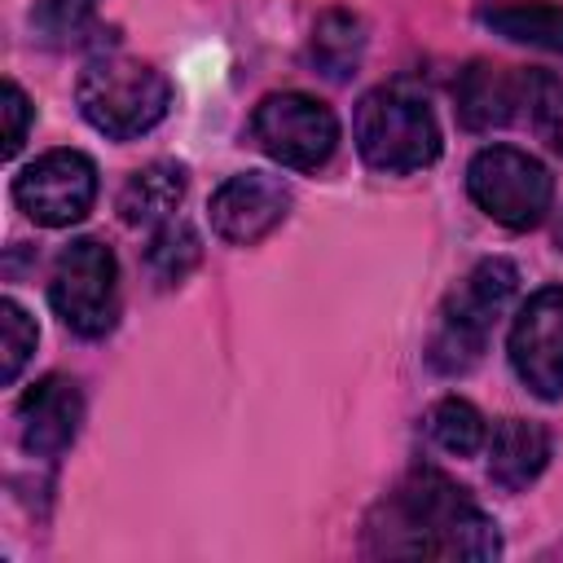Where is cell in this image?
Listing matches in <instances>:
<instances>
[{
    "label": "cell",
    "mask_w": 563,
    "mask_h": 563,
    "mask_svg": "<svg viewBox=\"0 0 563 563\" xmlns=\"http://www.w3.org/2000/svg\"><path fill=\"white\" fill-rule=\"evenodd\" d=\"M427 431H431V440H435L444 453H453V457H471V453H479L484 440H488L484 413H479L471 400H462V396H444V400L427 413Z\"/></svg>",
    "instance_id": "18"
},
{
    "label": "cell",
    "mask_w": 563,
    "mask_h": 563,
    "mask_svg": "<svg viewBox=\"0 0 563 563\" xmlns=\"http://www.w3.org/2000/svg\"><path fill=\"white\" fill-rule=\"evenodd\" d=\"M554 242L563 246V216H559V224H554Z\"/></svg>",
    "instance_id": "23"
},
{
    "label": "cell",
    "mask_w": 563,
    "mask_h": 563,
    "mask_svg": "<svg viewBox=\"0 0 563 563\" xmlns=\"http://www.w3.org/2000/svg\"><path fill=\"white\" fill-rule=\"evenodd\" d=\"M211 229L233 242V246H255L260 238H268L286 211H290V189L286 180L268 176V172H238L229 176L216 194H211Z\"/></svg>",
    "instance_id": "10"
},
{
    "label": "cell",
    "mask_w": 563,
    "mask_h": 563,
    "mask_svg": "<svg viewBox=\"0 0 563 563\" xmlns=\"http://www.w3.org/2000/svg\"><path fill=\"white\" fill-rule=\"evenodd\" d=\"M185 198V167L172 158L136 167L119 189V216L128 224H163L176 216Z\"/></svg>",
    "instance_id": "14"
},
{
    "label": "cell",
    "mask_w": 563,
    "mask_h": 563,
    "mask_svg": "<svg viewBox=\"0 0 563 563\" xmlns=\"http://www.w3.org/2000/svg\"><path fill=\"white\" fill-rule=\"evenodd\" d=\"M515 264L510 260H479L444 299L440 308V321H435V334L427 343V361L431 369L440 374H466L484 347H488V334L501 317V308L510 303L515 295Z\"/></svg>",
    "instance_id": "4"
},
{
    "label": "cell",
    "mask_w": 563,
    "mask_h": 563,
    "mask_svg": "<svg viewBox=\"0 0 563 563\" xmlns=\"http://www.w3.org/2000/svg\"><path fill=\"white\" fill-rule=\"evenodd\" d=\"M48 303L62 317L66 330L84 339H101L114 330L119 317V264L114 251L97 238H75L62 246L53 277H48Z\"/></svg>",
    "instance_id": "5"
},
{
    "label": "cell",
    "mask_w": 563,
    "mask_h": 563,
    "mask_svg": "<svg viewBox=\"0 0 563 563\" xmlns=\"http://www.w3.org/2000/svg\"><path fill=\"white\" fill-rule=\"evenodd\" d=\"M466 194L488 220L506 229H532L554 202V176L541 158L515 145H488L466 167Z\"/></svg>",
    "instance_id": "6"
},
{
    "label": "cell",
    "mask_w": 563,
    "mask_h": 563,
    "mask_svg": "<svg viewBox=\"0 0 563 563\" xmlns=\"http://www.w3.org/2000/svg\"><path fill=\"white\" fill-rule=\"evenodd\" d=\"M453 97H457V119L471 132L506 128L523 110V70L497 66V62H471L462 70Z\"/></svg>",
    "instance_id": "12"
},
{
    "label": "cell",
    "mask_w": 563,
    "mask_h": 563,
    "mask_svg": "<svg viewBox=\"0 0 563 563\" xmlns=\"http://www.w3.org/2000/svg\"><path fill=\"white\" fill-rule=\"evenodd\" d=\"M84 422V396L79 383L66 374H48L18 400V435L22 449L35 457H62Z\"/></svg>",
    "instance_id": "11"
},
{
    "label": "cell",
    "mask_w": 563,
    "mask_h": 563,
    "mask_svg": "<svg viewBox=\"0 0 563 563\" xmlns=\"http://www.w3.org/2000/svg\"><path fill=\"white\" fill-rule=\"evenodd\" d=\"M352 136H356L361 158L387 176L422 172L440 158V123L431 106L400 84H383L361 97Z\"/></svg>",
    "instance_id": "3"
},
{
    "label": "cell",
    "mask_w": 563,
    "mask_h": 563,
    "mask_svg": "<svg viewBox=\"0 0 563 563\" xmlns=\"http://www.w3.org/2000/svg\"><path fill=\"white\" fill-rule=\"evenodd\" d=\"M79 114L110 141H132L163 123L172 106V84L163 70L136 57H92L75 79Z\"/></svg>",
    "instance_id": "2"
},
{
    "label": "cell",
    "mask_w": 563,
    "mask_h": 563,
    "mask_svg": "<svg viewBox=\"0 0 563 563\" xmlns=\"http://www.w3.org/2000/svg\"><path fill=\"white\" fill-rule=\"evenodd\" d=\"M35 339H40V330H35V321H31V312L18 303V299H0V383H18V374H22V365L31 361V352H35Z\"/></svg>",
    "instance_id": "20"
},
{
    "label": "cell",
    "mask_w": 563,
    "mask_h": 563,
    "mask_svg": "<svg viewBox=\"0 0 563 563\" xmlns=\"http://www.w3.org/2000/svg\"><path fill=\"white\" fill-rule=\"evenodd\" d=\"M479 22L510 40V44H528L541 53H563V9L545 4V0H510V4H493L479 9Z\"/></svg>",
    "instance_id": "15"
},
{
    "label": "cell",
    "mask_w": 563,
    "mask_h": 563,
    "mask_svg": "<svg viewBox=\"0 0 563 563\" xmlns=\"http://www.w3.org/2000/svg\"><path fill=\"white\" fill-rule=\"evenodd\" d=\"M369 550L405 559H497L501 537L462 484L440 471H413L374 510Z\"/></svg>",
    "instance_id": "1"
},
{
    "label": "cell",
    "mask_w": 563,
    "mask_h": 563,
    "mask_svg": "<svg viewBox=\"0 0 563 563\" xmlns=\"http://www.w3.org/2000/svg\"><path fill=\"white\" fill-rule=\"evenodd\" d=\"M506 352L528 391L541 400L563 396V286H541L528 295V303L515 312Z\"/></svg>",
    "instance_id": "9"
},
{
    "label": "cell",
    "mask_w": 563,
    "mask_h": 563,
    "mask_svg": "<svg viewBox=\"0 0 563 563\" xmlns=\"http://www.w3.org/2000/svg\"><path fill=\"white\" fill-rule=\"evenodd\" d=\"M97 0H44V22L53 31H75L88 13H92Z\"/></svg>",
    "instance_id": "22"
},
{
    "label": "cell",
    "mask_w": 563,
    "mask_h": 563,
    "mask_svg": "<svg viewBox=\"0 0 563 563\" xmlns=\"http://www.w3.org/2000/svg\"><path fill=\"white\" fill-rule=\"evenodd\" d=\"M202 260V242L185 220H163L145 246V268L158 286H176Z\"/></svg>",
    "instance_id": "17"
},
{
    "label": "cell",
    "mask_w": 563,
    "mask_h": 563,
    "mask_svg": "<svg viewBox=\"0 0 563 563\" xmlns=\"http://www.w3.org/2000/svg\"><path fill=\"white\" fill-rule=\"evenodd\" d=\"M523 114L532 132L563 154V79L550 70H523Z\"/></svg>",
    "instance_id": "19"
},
{
    "label": "cell",
    "mask_w": 563,
    "mask_h": 563,
    "mask_svg": "<svg viewBox=\"0 0 563 563\" xmlns=\"http://www.w3.org/2000/svg\"><path fill=\"white\" fill-rule=\"evenodd\" d=\"M251 136L273 163L317 172L339 145V119L308 92H268L251 114Z\"/></svg>",
    "instance_id": "7"
},
{
    "label": "cell",
    "mask_w": 563,
    "mask_h": 563,
    "mask_svg": "<svg viewBox=\"0 0 563 563\" xmlns=\"http://www.w3.org/2000/svg\"><path fill=\"white\" fill-rule=\"evenodd\" d=\"M13 202L44 229L79 224L97 202V167L79 150H48L13 176Z\"/></svg>",
    "instance_id": "8"
},
{
    "label": "cell",
    "mask_w": 563,
    "mask_h": 563,
    "mask_svg": "<svg viewBox=\"0 0 563 563\" xmlns=\"http://www.w3.org/2000/svg\"><path fill=\"white\" fill-rule=\"evenodd\" d=\"M550 462V431L532 418H506L497 422L493 431V444H488V475L497 488L506 493H519L528 488Z\"/></svg>",
    "instance_id": "13"
},
{
    "label": "cell",
    "mask_w": 563,
    "mask_h": 563,
    "mask_svg": "<svg viewBox=\"0 0 563 563\" xmlns=\"http://www.w3.org/2000/svg\"><path fill=\"white\" fill-rule=\"evenodd\" d=\"M26 128H31V101H26V92L9 79V84H4V158H13V154L22 150Z\"/></svg>",
    "instance_id": "21"
},
{
    "label": "cell",
    "mask_w": 563,
    "mask_h": 563,
    "mask_svg": "<svg viewBox=\"0 0 563 563\" xmlns=\"http://www.w3.org/2000/svg\"><path fill=\"white\" fill-rule=\"evenodd\" d=\"M361 53H365V26H361L356 13L330 9V13L317 18V26H312V62H317L321 75L347 79L361 66Z\"/></svg>",
    "instance_id": "16"
}]
</instances>
